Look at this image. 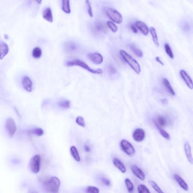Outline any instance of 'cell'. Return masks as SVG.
<instances>
[{
    "instance_id": "6da1fadb",
    "label": "cell",
    "mask_w": 193,
    "mask_h": 193,
    "mask_svg": "<svg viewBox=\"0 0 193 193\" xmlns=\"http://www.w3.org/2000/svg\"><path fill=\"white\" fill-rule=\"evenodd\" d=\"M119 53L121 57L134 71L137 74H140L141 72V68L138 62L124 50H121Z\"/></svg>"
},
{
    "instance_id": "7a4b0ae2",
    "label": "cell",
    "mask_w": 193,
    "mask_h": 193,
    "mask_svg": "<svg viewBox=\"0 0 193 193\" xmlns=\"http://www.w3.org/2000/svg\"><path fill=\"white\" fill-rule=\"evenodd\" d=\"M66 66L68 67H72V66H79L87 70L89 72L94 74H101L103 72V71L101 69H98L96 70H94L91 68L86 63L83 61L79 59H75L68 61L66 62Z\"/></svg>"
},
{
    "instance_id": "3957f363",
    "label": "cell",
    "mask_w": 193,
    "mask_h": 193,
    "mask_svg": "<svg viewBox=\"0 0 193 193\" xmlns=\"http://www.w3.org/2000/svg\"><path fill=\"white\" fill-rule=\"evenodd\" d=\"M44 186L47 192L51 193L58 192L60 182L58 178L53 177L47 180L44 183Z\"/></svg>"
},
{
    "instance_id": "277c9868",
    "label": "cell",
    "mask_w": 193,
    "mask_h": 193,
    "mask_svg": "<svg viewBox=\"0 0 193 193\" xmlns=\"http://www.w3.org/2000/svg\"><path fill=\"white\" fill-rule=\"evenodd\" d=\"M106 13L109 18L115 23L120 24L122 22V15L116 10L109 8L106 11Z\"/></svg>"
},
{
    "instance_id": "5b68a950",
    "label": "cell",
    "mask_w": 193,
    "mask_h": 193,
    "mask_svg": "<svg viewBox=\"0 0 193 193\" xmlns=\"http://www.w3.org/2000/svg\"><path fill=\"white\" fill-rule=\"evenodd\" d=\"M41 160V156L39 155H36L31 158L29 163V168L32 173H39Z\"/></svg>"
},
{
    "instance_id": "8992f818",
    "label": "cell",
    "mask_w": 193,
    "mask_h": 193,
    "mask_svg": "<svg viewBox=\"0 0 193 193\" xmlns=\"http://www.w3.org/2000/svg\"><path fill=\"white\" fill-rule=\"evenodd\" d=\"M121 146L123 151L130 156H133L135 154V150L133 145L127 140L123 139L121 142Z\"/></svg>"
},
{
    "instance_id": "52a82bcc",
    "label": "cell",
    "mask_w": 193,
    "mask_h": 193,
    "mask_svg": "<svg viewBox=\"0 0 193 193\" xmlns=\"http://www.w3.org/2000/svg\"><path fill=\"white\" fill-rule=\"evenodd\" d=\"M107 30V27L105 24L100 20L95 21L94 24L93 31L97 35H100L106 33Z\"/></svg>"
},
{
    "instance_id": "ba28073f",
    "label": "cell",
    "mask_w": 193,
    "mask_h": 193,
    "mask_svg": "<svg viewBox=\"0 0 193 193\" xmlns=\"http://www.w3.org/2000/svg\"><path fill=\"white\" fill-rule=\"evenodd\" d=\"M6 128L9 136L11 137H13L16 131V127L14 120L12 118H8L7 120Z\"/></svg>"
},
{
    "instance_id": "9c48e42d",
    "label": "cell",
    "mask_w": 193,
    "mask_h": 193,
    "mask_svg": "<svg viewBox=\"0 0 193 193\" xmlns=\"http://www.w3.org/2000/svg\"><path fill=\"white\" fill-rule=\"evenodd\" d=\"M145 135V132L143 129L137 128L134 131L133 137L135 141L140 142L143 140Z\"/></svg>"
},
{
    "instance_id": "30bf717a",
    "label": "cell",
    "mask_w": 193,
    "mask_h": 193,
    "mask_svg": "<svg viewBox=\"0 0 193 193\" xmlns=\"http://www.w3.org/2000/svg\"><path fill=\"white\" fill-rule=\"evenodd\" d=\"M88 58L94 64L99 65L103 62V57L100 54L97 53H90L88 55Z\"/></svg>"
},
{
    "instance_id": "8fae6325",
    "label": "cell",
    "mask_w": 193,
    "mask_h": 193,
    "mask_svg": "<svg viewBox=\"0 0 193 193\" xmlns=\"http://www.w3.org/2000/svg\"><path fill=\"white\" fill-rule=\"evenodd\" d=\"M180 73L182 79L185 81L187 86L190 89L192 90L193 88V85L192 79L189 77L186 72L185 70H183V69L180 70Z\"/></svg>"
},
{
    "instance_id": "7c38bea8",
    "label": "cell",
    "mask_w": 193,
    "mask_h": 193,
    "mask_svg": "<svg viewBox=\"0 0 193 193\" xmlns=\"http://www.w3.org/2000/svg\"><path fill=\"white\" fill-rule=\"evenodd\" d=\"M22 85L25 90L28 92L32 91L33 83L31 80L28 76H24L22 78Z\"/></svg>"
},
{
    "instance_id": "4fadbf2b",
    "label": "cell",
    "mask_w": 193,
    "mask_h": 193,
    "mask_svg": "<svg viewBox=\"0 0 193 193\" xmlns=\"http://www.w3.org/2000/svg\"><path fill=\"white\" fill-rule=\"evenodd\" d=\"M132 171L135 176H136L140 180L143 181L145 179V174L142 170L136 165H133L131 167Z\"/></svg>"
},
{
    "instance_id": "5bb4252c",
    "label": "cell",
    "mask_w": 193,
    "mask_h": 193,
    "mask_svg": "<svg viewBox=\"0 0 193 193\" xmlns=\"http://www.w3.org/2000/svg\"><path fill=\"white\" fill-rule=\"evenodd\" d=\"M9 47L4 42H0V59H2L7 55L9 52Z\"/></svg>"
},
{
    "instance_id": "9a60e30c",
    "label": "cell",
    "mask_w": 193,
    "mask_h": 193,
    "mask_svg": "<svg viewBox=\"0 0 193 193\" xmlns=\"http://www.w3.org/2000/svg\"><path fill=\"white\" fill-rule=\"evenodd\" d=\"M43 19L50 23L53 21V15L51 8L50 7L46 8L44 10L43 13Z\"/></svg>"
},
{
    "instance_id": "2e32d148",
    "label": "cell",
    "mask_w": 193,
    "mask_h": 193,
    "mask_svg": "<svg viewBox=\"0 0 193 193\" xmlns=\"http://www.w3.org/2000/svg\"><path fill=\"white\" fill-rule=\"evenodd\" d=\"M135 24L137 27L140 29L144 35L146 36L148 34L149 31L148 27L143 22L141 21H137Z\"/></svg>"
},
{
    "instance_id": "e0dca14e",
    "label": "cell",
    "mask_w": 193,
    "mask_h": 193,
    "mask_svg": "<svg viewBox=\"0 0 193 193\" xmlns=\"http://www.w3.org/2000/svg\"><path fill=\"white\" fill-rule=\"evenodd\" d=\"M173 178L182 189L185 191H188V186L187 184L186 183L185 181L182 178L180 175L177 174H175L173 175Z\"/></svg>"
},
{
    "instance_id": "ac0fdd59",
    "label": "cell",
    "mask_w": 193,
    "mask_h": 193,
    "mask_svg": "<svg viewBox=\"0 0 193 193\" xmlns=\"http://www.w3.org/2000/svg\"><path fill=\"white\" fill-rule=\"evenodd\" d=\"M186 156L189 163L193 164V159L191 152V147L190 144L188 142H186L184 145Z\"/></svg>"
},
{
    "instance_id": "d6986e66",
    "label": "cell",
    "mask_w": 193,
    "mask_h": 193,
    "mask_svg": "<svg viewBox=\"0 0 193 193\" xmlns=\"http://www.w3.org/2000/svg\"><path fill=\"white\" fill-rule=\"evenodd\" d=\"M113 163L114 166L122 173H125L126 172V168L125 167V165L119 159L116 158H114L113 159Z\"/></svg>"
},
{
    "instance_id": "ffe728a7",
    "label": "cell",
    "mask_w": 193,
    "mask_h": 193,
    "mask_svg": "<svg viewBox=\"0 0 193 193\" xmlns=\"http://www.w3.org/2000/svg\"><path fill=\"white\" fill-rule=\"evenodd\" d=\"M65 51L68 53H72L77 49V46L75 43L72 41H68L65 45Z\"/></svg>"
},
{
    "instance_id": "44dd1931",
    "label": "cell",
    "mask_w": 193,
    "mask_h": 193,
    "mask_svg": "<svg viewBox=\"0 0 193 193\" xmlns=\"http://www.w3.org/2000/svg\"><path fill=\"white\" fill-rule=\"evenodd\" d=\"M69 0H62V10L66 14L71 13V9Z\"/></svg>"
},
{
    "instance_id": "7402d4cb",
    "label": "cell",
    "mask_w": 193,
    "mask_h": 193,
    "mask_svg": "<svg viewBox=\"0 0 193 193\" xmlns=\"http://www.w3.org/2000/svg\"><path fill=\"white\" fill-rule=\"evenodd\" d=\"M168 123L167 118L164 116H160L157 119V124L160 127H164L166 126Z\"/></svg>"
},
{
    "instance_id": "603a6c76",
    "label": "cell",
    "mask_w": 193,
    "mask_h": 193,
    "mask_svg": "<svg viewBox=\"0 0 193 193\" xmlns=\"http://www.w3.org/2000/svg\"><path fill=\"white\" fill-rule=\"evenodd\" d=\"M71 153L73 157L76 161H81L79 152H78L77 148L74 146H72L70 148Z\"/></svg>"
},
{
    "instance_id": "cb8c5ba5",
    "label": "cell",
    "mask_w": 193,
    "mask_h": 193,
    "mask_svg": "<svg viewBox=\"0 0 193 193\" xmlns=\"http://www.w3.org/2000/svg\"><path fill=\"white\" fill-rule=\"evenodd\" d=\"M150 31L151 35L152 36L153 41L155 44L157 46H159V43L158 41V38L157 34H156L155 29L153 27H151L150 29Z\"/></svg>"
},
{
    "instance_id": "d4e9b609",
    "label": "cell",
    "mask_w": 193,
    "mask_h": 193,
    "mask_svg": "<svg viewBox=\"0 0 193 193\" xmlns=\"http://www.w3.org/2000/svg\"><path fill=\"white\" fill-rule=\"evenodd\" d=\"M163 82L165 87H166L167 90H168L169 92L172 95H173V96L175 95V92L174 91L173 89L172 88L168 80L166 79H163Z\"/></svg>"
},
{
    "instance_id": "484cf974",
    "label": "cell",
    "mask_w": 193,
    "mask_h": 193,
    "mask_svg": "<svg viewBox=\"0 0 193 193\" xmlns=\"http://www.w3.org/2000/svg\"><path fill=\"white\" fill-rule=\"evenodd\" d=\"M130 48L132 51H133L135 55H136L137 57H139V58H141V57L143 56V54L142 51H141L138 48H137L134 45L132 44L130 45Z\"/></svg>"
},
{
    "instance_id": "4316f807",
    "label": "cell",
    "mask_w": 193,
    "mask_h": 193,
    "mask_svg": "<svg viewBox=\"0 0 193 193\" xmlns=\"http://www.w3.org/2000/svg\"><path fill=\"white\" fill-rule=\"evenodd\" d=\"M155 125L156 128L158 129L159 130V131L160 132V134L161 136L164 137V138L165 139H167V140H170V137L169 134L166 131H165L161 127L159 126L156 122H155Z\"/></svg>"
},
{
    "instance_id": "83f0119b",
    "label": "cell",
    "mask_w": 193,
    "mask_h": 193,
    "mask_svg": "<svg viewBox=\"0 0 193 193\" xmlns=\"http://www.w3.org/2000/svg\"><path fill=\"white\" fill-rule=\"evenodd\" d=\"M42 55V51L41 48L39 47L35 48L32 52L33 56L35 59H39L41 57Z\"/></svg>"
},
{
    "instance_id": "f1b7e54d",
    "label": "cell",
    "mask_w": 193,
    "mask_h": 193,
    "mask_svg": "<svg viewBox=\"0 0 193 193\" xmlns=\"http://www.w3.org/2000/svg\"><path fill=\"white\" fill-rule=\"evenodd\" d=\"M59 106L61 108L67 109L70 107L71 102L69 100H62L59 102Z\"/></svg>"
},
{
    "instance_id": "f546056e",
    "label": "cell",
    "mask_w": 193,
    "mask_h": 193,
    "mask_svg": "<svg viewBox=\"0 0 193 193\" xmlns=\"http://www.w3.org/2000/svg\"><path fill=\"white\" fill-rule=\"evenodd\" d=\"M164 48L165 51H166L167 54L170 57V58L171 59H173L174 56L173 51H172L171 47H170L168 43H165Z\"/></svg>"
},
{
    "instance_id": "4dcf8cb0",
    "label": "cell",
    "mask_w": 193,
    "mask_h": 193,
    "mask_svg": "<svg viewBox=\"0 0 193 193\" xmlns=\"http://www.w3.org/2000/svg\"><path fill=\"white\" fill-rule=\"evenodd\" d=\"M125 182L128 192H133L134 190V186L131 181L129 179L126 178L125 179Z\"/></svg>"
},
{
    "instance_id": "1f68e13d",
    "label": "cell",
    "mask_w": 193,
    "mask_h": 193,
    "mask_svg": "<svg viewBox=\"0 0 193 193\" xmlns=\"http://www.w3.org/2000/svg\"><path fill=\"white\" fill-rule=\"evenodd\" d=\"M137 190L139 193H149L150 192L147 187L143 185H138L137 187Z\"/></svg>"
},
{
    "instance_id": "d6a6232c",
    "label": "cell",
    "mask_w": 193,
    "mask_h": 193,
    "mask_svg": "<svg viewBox=\"0 0 193 193\" xmlns=\"http://www.w3.org/2000/svg\"><path fill=\"white\" fill-rule=\"evenodd\" d=\"M149 183L150 184L151 186L153 188V189L156 192L159 193H163V191L161 190V189L160 188L159 186L157 185V184L155 182L153 181H149Z\"/></svg>"
},
{
    "instance_id": "836d02e7",
    "label": "cell",
    "mask_w": 193,
    "mask_h": 193,
    "mask_svg": "<svg viewBox=\"0 0 193 193\" xmlns=\"http://www.w3.org/2000/svg\"><path fill=\"white\" fill-rule=\"evenodd\" d=\"M86 192L87 193H99V190L97 187L93 186H89L87 187Z\"/></svg>"
},
{
    "instance_id": "e575fe53",
    "label": "cell",
    "mask_w": 193,
    "mask_h": 193,
    "mask_svg": "<svg viewBox=\"0 0 193 193\" xmlns=\"http://www.w3.org/2000/svg\"><path fill=\"white\" fill-rule=\"evenodd\" d=\"M85 2H86L87 7L88 15H90V17H93V10H92V8L91 3H90V0H86V1H85Z\"/></svg>"
},
{
    "instance_id": "d590c367",
    "label": "cell",
    "mask_w": 193,
    "mask_h": 193,
    "mask_svg": "<svg viewBox=\"0 0 193 193\" xmlns=\"http://www.w3.org/2000/svg\"><path fill=\"white\" fill-rule=\"evenodd\" d=\"M76 122L79 126H82L83 127H85V123L84 119L82 116H79L76 118Z\"/></svg>"
},
{
    "instance_id": "8d00e7d4",
    "label": "cell",
    "mask_w": 193,
    "mask_h": 193,
    "mask_svg": "<svg viewBox=\"0 0 193 193\" xmlns=\"http://www.w3.org/2000/svg\"><path fill=\"white\" fill-rule=\"evenodd\" d=\"M107 25L113 32L116 33L117 31L118 28L117 26L113 22L111 21H108L107 22Z\"/></svg>"
},
{
    "instance_id": "74e56055",
    "label": "cell",
    "mask_w": 193,
    "mask_h": 193,
    "mask_svg": "<svg viewBox=\"0 0 193 193\" xmlns=\"http://www.w3.org/2000/svg\"><path fill=\"white\" fill-rule=\"evenodd\" d=\"M33 133L37 135V136H41L43 134V131L42 129L41 128H38L35 129L33 131Z\"/></svg>"
},
{
    "instance_id": "f35d334b",
    "label": "cell",
    "mask_w": 193,
    "mask_h": 193,
    "mask_svg": "<svg viewBox=\"0 0 193 193\" xmlns=\"http://www.w3.org/2000/svg\"><path fill=\"white\" fill-rule=\"evenodd\" d=\"M101 180L103 183L104 185L107 186H111V182L109 179L105 178V177H102L101 178Z\"/></svg>"
},
{
    "instance_id": "ab89813d",
    "label": "cell",
    "mask_w": 193,
    "mask_h": 193,
    "mask_svg": "<svg viewBox=\"0 0 193 193\" xmlns=\"http://www.w3.org/2000/svg\"><path fill=\"white\" fill-rule=\"evenodd\" d=\"M108 71L110 73V74H111L116 73V68L112 65H111L109 66L108 67Z\"/></svg>"
},
{
    "instance_id": "60d3db41",
    "label": "cell",
    "mask_w": 193,
    "mask_h": 193,
    "mask_svg": "<svg viewBox=\"0 0 193 193\" xmlns=\"http://www.w3.org/2000/svg\"><path fill=\"white\" fill-rule=\"evenodd\" d=\"M131 28L132 31H133L134 33L135 34L137 33L138 32V29H137V28L135 24H132L131 25Z\"/></svg>"
},
{
    "instance_id": "b9f144b4",
    "label": "cell",
    "mask_w": 193,
    "mask_h": 193,
    "mask_svg": "<svg viewBox=\"0 0 193 193\" xmlns=\"http://www.w3.org/2000/svg\"><path fill=\"white\" fill-rule=\"evenodd\" d=\"M156 61L159 62V63L161 64V65L163 66L164 65V64L161 61L160 59V57H156Z\"/></svg>"
},
{
    "instance_id": "7bdbcfd3",
    "label": "cell",
    "mask_w": 193,
    "mask_h": 193,
    "mask_svg": "<svg viewBox=\"0 0 193 193\" xmlns=\"http://www.w3.org/2000/svg\"><path fill=\"white\" fill-rule=\"evenodd\" d=\"M161 103L163 104H164V105H166V104H168V101L167 99H163L161 100Z\"/></svg>"
},
{
    "instance_id": "ee69618b",
    "label": "cell",
    "mask_w": 193,
    "mask_h": 193,
    "mask_svg": "<svg viewBox=\"0 0 193 193\" xmlns=\"http://www.w3.org/2000/svg\"><path fill=\"white\" fill-rule=\"evenodd\" d=\"M85 150L86 151V152H89L91 151V148L88 146L85 145L84 147Z\"/></svg>"
},
{
    "instance_id": "f6af8a7d",
    "label": "cell",
    "mask_w": 193,
    "mask_h": 193,
    "mask_svg": "<svg viewBox=\"0 0 193 193\" xmlns=\"http://www.w3.org/2000/svg\"><path fill=\"white\" fill-rule=\"evenodd\" d=\"M35 1L36 2H37L38 3V4H41L42 0H35Z\"/></svg>"
}]
</instances>
